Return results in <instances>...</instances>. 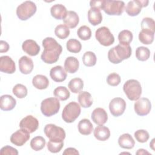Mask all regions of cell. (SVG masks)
I'll return each mask as SVG.
<instances>
[{"instance_id": "6da1fadb", "label": "cell", "mask_w": 155, "mask_h": 155, "mask_svg": "<svg viewBox=\"0 0 155 155\" xmlns=\"http://www.w3.org/2000/svg\"><path fill=\"white\" fill-rule=\"evenodd\" d=\"M42 44L44 50L41 56V59L48 64L56 62L62 53V46L51 37H47L44 39Z\"/></svg>"}, {"instance_id": "7a4b0ae2", "label": "cell", "mask_w": 155, "mask_h": 155, "mask_svg": "<svg viewBox=\"0 0 155 155\" xmlns=\"http://www.w3.org/2000/svg\"><path fill=\"white\" fill-rule=\"evenodd\" d=\"M131 54V48L130 45L118 44L109 50L108 59L113 64H117L123 60L128 59Z\"/></svg>"}, {"instance_id": "3957f363", "label": "cell", "mask_w": 155, "mask_h": 155, "mask_svg": "<svg viewBox=\"0 0 155 155\" xmlns=\"http://www.w3.org/2000/svg\"><path fill=\"white\" fill-rule=\"evenodd\" d=\"M123 90L130 101H137L142 94L140 82L136 79H129L124 84Z\"/></svg>"}, {"instance_id": "277c9868", "label": "cell", "mask_w": 155, "mask_h": 155, "mask_svg": "<svg viewBox=\"0 0 155 155\" xmlns=\"http://www.w3.org/2000/svg\"><path fill=\"white\" fill-rule=\"evenodd\" d=\"M81 111V107L77 102H70L63 109L62 118L66 123H72L79 117Z\"/></svg>"}, {"instance_id": "5b68a950", "label": "cell", "mask_w": 155, "mask_h": 155, "mask_svg": "<svg viewBox=\"0 0 155 155\" xmlns=\"http://www.w3.org/2000/svg\"><path fill=\"white\" fill-rule=\"evenodd\" d=\"M60 102L56 97H48L44 99L41 104V111L46 117H50L58 113Z\"/></svg>"}, {"instance_id": "8992f818", "label": "cell", "mask_w": 155, "mask_h": 155, "mask_svg": "<svg viewBox=\"0 0 155 155\" xmlns=\"http://www.w3.org/2000/svg\"><path fill=\"white\" fill-rule=\"evenodd\" d=\"M125 8V3L122 1L103 0L101 9L108 15L119 16L122 14Z\"/></svg>"}, {"instance_id": "52a82bcc", "label": "cell", "mask_w": 155, "mask_h": 155, "mask_svg": "<svg viewBox=\"0 0 155 155\" xmlns=\"http://www.w3.org/2000/svg\"><path fill=\"white\" fill-rule=\"evenodd\" d=\"M36 10L37 7L35 3L31 1H26L18 6L16 15L21 21H26L31 18Z\"/></svg>"}, {"instance_id": "ba28073f", "label": "cell", "mask_w": 155, "mask_h": 155, "mask_svg": "<svg viewBox=\"0 0 155 155\" xmlns=\"http://www.w3.org/2000/svg\"><path fill=\"white\" fill-rule=\"evenodd\" d=\"M44 132L50 140L53 141H64L66 136L62 128L53 124H47L44 127Z\"/></svg>"}, {"instance_id": "9c48e42d", "label": "cell", "mask_w": 155, "mask_h": 155, "mask_svg": "<svg viewBox=\"0 0 155 155\" xmlns=\"http://www.w3.org/2000/svg\"><path fill=\"white\" fill-rule=\"evenodd\" d=\"M95 38L102 45L108 47L114 42V37L107 27H101L97 28L95 32Z\"/></svg>"}, {"instance_id": "30bf717a", "label": "cell", "mask_w": 155, "mask_h": 155, "mask_svg": "<svg viewBox=\"0 0 155 155\" xmlns=\"http://www.w3.org/2000/svg\"><path fill=\"white\" fill-rule=\"evenodd\" d=\"M149 1L147 0H133L128 2L125 8L126 13L130 16H135L138 15L142 7L148 5Z\"/></svg>"}, {"instance_id": "8fae6325", "label": "cell", "mask_w": 155, "mask_h": 155, "mask_svg": "<svg viewBox=\"0 0 155 155\" xmlns=\"http://www.w3.org/2000/svg\"><path fill=\"white\" fill-rule=\"evenodd\" d=\"M126 108V102L121 97L113 98L109 104V109L111 114L114 117L121 116Z\"/></svg>"}, {"instance_id": "7c38bea8", "label": "cell", "mask_w": 155, "mask_h": 155, "mask_svg": "<svg viewBox=\"0 0 155 155\" xmlns=\"http://www.w3.org/2000/svg\"><path fill=\"white\" fill-rule=\"evenodd\" d=\"M134 109L136 113L140 116H146L151 111V104L150 101L146 97L138 99L134 104Z\"/></svg>"}, {"instance_id": "4fadbf2b", "label": "cell", "mask_w": 155, "mask_h": 155, "mask_svg": "<svg viewBox=\"0 0 155 155\" xmlns=\"http://www.w3.org/2000/svg\"><path fill=\"white\" fill-rule=\"evenodd\" d=\"M19 127L21 129L25 130L30 133H32L38 128L39 121L34 116L28 115L20 121Z\"/></svg>"}, {"instance_id": "5bb4252c", "label": "cell", "mask_w": 155, "mask_h": 155, "mask_svg": "<svg viewBox=\"0 0 155 155\" xmlns=\"http://www.w3.org/2000/svg\"><path fill=\"white\" fill-rule=\"evenodd\" d=\"M30 139V133L27 131L20 129L13 133L10 136V142L15 145L21 147Z\"/></svg>"}, {"instance_id": "9a60e30c", "label": "cell", "mask_w": 155, "mask_h": 155, "mask_svg": "<svg viewBox=\"0 0 155 155\" xmlns=\"http://www.w3.org/2000/svg\"><path fill=\"white\" fill-rule=\"evenodd\" d=\"M0 71L7 74L15 73L16 65L10 56H2L0 58Z\"/></svg>"}, {"instance_id": "2e32d148", "label": "cell", "mask_w": 155, "mask_h": 155, "mask_svg": "<svg viewBox=\"0 0 155 155\" xmlns=\"http://www.w3.org/2000/svg\"><path fill=\"white\" fill-rule=\"evenodd\" d=\"M22 50L31 56H35L38 54L40 51V47L36 42L32 39L25 40L22 45Z\"/></svg>"}, {"instance_id": "e0dca14e", "label": "cell", "mask_w": 155, "mask_h": 155, "mask_svg": "<svg viewBox=\"0 0 155 155\" xmlns=\"http://www.w3.org/2000/svg\"><path fill=\"white\" fill-rule=\"evenodd\" d=\"M92 120L98 125L105 124L108 120V114L102 108H95L91 113Z\"/></svg>"}, {"instance_id": "ac0fdd59", "label": "cell", "mask_w": 155, "mask_h": 155, "mask_svg": "<svg viewBox=\"0 0 155 155\" xmlns=\"http://www.w3.org/2000/svg\"><path fill=\"white\" fill-rule=\"evenodd\" d=\"M18 63L19 71L22 74H28L32 71L34 67V64L32 59L30 58L27 56H23L19 59Z\"/></svg>"}, {"instance_id": "d6986e66", "label": "cell", "mask_w": 155, "mask_h": 155, "mask_svg": "<svg viewBox=\"0 0 155 155\" xmlns=\"http://www.w3.org/2000/svg\"><path fill=\"white\" fill-rule=\"evenodd\" d=\"M50 76L52 80L56 82H61L64 81L67 76L65 70L61 65H57L51 68L50 71Z\"/></svg>"}, {"instance_id": "ffe728a7", "label": "cell", "mask_w": 155, "mask_h": 155, "mask_svg": "<svg viewBox=\"0 0 155 155\" xmlns=\"http://www.w3.org/2000/svg\"><path fill=\"white\" fill-rule=\"evenodd\" d=\"M16 99L9 94H4L1 96L0 108L3 111H10L16 106Z\"/></svg>"}, {"instance_id": "44dd1931", "label": "cell", "mask_w": 155, "mask_h": 155, "mask_svg": "<svg viewBox=\"0 0 155 155\" xmlns=\"http://www.w3.org/2000/svg\"><path fill=\"white\" fill-rule=\"evenodd\" d=\"M87 16L88 22L94 26L99 25L102 21L101 10L96 7H91L88 10Z\"/></svg>"}, {"instance_id": "7402d4cb", "label": "cell", "mask_w": 155, "mask_h": 155, "mask_svg": "<svg viewBox=\"0 0 155 155\" xmlns=\"http://www.w3.org/2000/svg\"><path fill=\"white\" fill-rule=\"evenodd\" d=\"M51 16L56 19H64L67 13L66 7L62 4H56L53 5L50 8Z\"/></svg>"}, {"instance_id": "603a6c76", "label": "cell", "mask_w": 155, "mask_h": 155, "mask_svg": "<svg viewBox=\"0 0 155 155\" xmlns=\"http://www.w3.org/2000/svg\"><path fill=\"white\" fill-rule=\"evenodd\" d=\"M64 25L70 28H75L79 22L78 15L74 11H68L65 18L63 19Z\"/></svg>"}, {"instance_id": "cb8c5ba5", "label": "cell", "mask_w": 155, "mask_h": 155, "mask_svg": "<svg viewBox=\"0 0 155 155\" xmlns=\"http://www.w3.org/2000/svg\"><path fill=\"white\" fill-rule=\"evenodd\" d=\"M93 133L95 138L101 141H105L108 139L110 136V131L109 128L103 125L96 127Z\"/></svg>"}, {"instance_id": "d4e9b609", "label": "cell", "mask_w": 155, "mask_h": 155, "mask_svg": "<svg viewBox=\"0 0 155 155\" xmlns=\"http://www.w3.org/2000/svg\"><path fill=\"white\" fill-rule=\"evenodd\" d=\"M79 67V62L75 57L69 56L65 60L64 68L67 73H74L78 71Z\"/></svg>"}, {"instance_id": "484cf974", "label": "cell", "mask_w": 155, "mask_h": 155, "mask_svg": "<svg viewBox=\"0 0 155 155\" xmlns=\"http://www.w3.org/2000/svg\"><path fill=\"white\" fill-rule=\"evenodd\" d=\"M118 144L122 148L131 149L134 147L135 142L130 134L125 133L119 136L118 139Z\"/></svg>"}, {"instance_id": "4316f807", "label": "cell", "mask_w": 155, "mask_h": 155, "mask_svg": "<svg viewBox=\"0 0 155 155\" xmlns=\"http://www.w3.org/2000/svg\"><path fill=\"white\" fill-rule=\"evenodd\" d=\"M32 84L37 89L44 90L46 89L49 85L48 78L42 74H37L33 77L32 79Z\"/></svg>"}, {"instance_id": "83f0119b", "label": "cell", "mask_w": 155, "mask_h": 155, "mask_svg": "<svg viewBox=\"0 0 155 155\" xmlns=\"http://www.w3.org/2000/svg\"><path fill=\"white\" fill-rule=\"evenodd\" d=\"M79 132L82 135H89L93 131V125L89 119L81 120L78 125Z\"/></svg>"}, {"instance_id": "f1b7e54d", "label": "cell", "mask_w": 155, "mask_h": 155, "mask_svg": "<svg viewBox=\"0 0 155 155\" xmlns=\"http://www.w3.org/2000/svg\"><path fill=\"white\" fill-rule=\"evenodd\" d=\"M78 102L83 108H88L93 104V99L90 93L84 91H81L78 96Z\"/></svg>"}, {"instance_id": "f546056e", "label": "cell", "mask_w": 155, "mask_h": 155, "mask_svg": "<svg viewBox=\"0 0 155 155\" xmlns=\"http://www.w3.org/2000/svg\"><path fill=\"white\" fill-rule=\"evenodd\" d=\"M154 32L148 30H142L139 33V39L145 45L151 44L154 41Z\"/></svg>"}, {"instance_id": "4dcf8cb0", "label": "cell", "mask_w": 155, "mask_h": 155, "mask_svg": "<svg viewBox=\"0 0 155 155\" xmlns=\"http://www.w3.org/2000/svg\"><path fill=\"white\" fill-rule=\"evenodd\" d=\"M68 88L73 93H80L84 87V82L79 78H75L71 79L68 83Z\"/></svg>"}, {"instance_id": "1f68e13d", "label": "cell", "mask_w": 155, "mask_h": 155, "mask_svg": "<svg viewBox=\"0 0 155 155\" xmlns=\"http://www.w3.org/2000/svg\"><path fill=\"white\" fill-rule=\"evenodd\" d=\"M133 38V33L128 30H124L119 32L118 35V40L120 44L130 45Z\"/></svg>"}, {"instance_id": "d6a6232c", "label": "cell", "mask_w": 155, "mask_h": 155, "mask_svg": "<svg viewBox=\"0 0 155 155\" xmlns=\"http://www.w3.org/2000/svg\"><path fill=\"white\" fill-rule=\"evenodd\" d=\"M53 94L56 98L61 101H66L70 96L68 90L64 86H59L56 88L53 91Z\"/></svg>"}, {"instance_id": "836d02e7", "label": "cell", "mask_w": 155, "mask_h": 155, "mask_svg": "<svg viewBox=\"0 0 155 155\" xmlns=\"http://www.w3.org/2000/svg\"><path fill=\"white\" fill-rule=\"evenodd\" d=\"M45 143V140L43 137L38 136L31 139L30 142V147L33 150L38 151L44 148Z\"/></svg>"}, {"instance_id": "e575fe53", "label": "cell", "mask_w": 155, "mask_h": 155, "mask_svg": "<svg viewBox=\"0 0 155 155\" xmlns=\"http://www.w3.org/2000/svg\"><path fill=\"white\" fill-rule=\"evenodd\" d=\"M66 47L68 51L73 53H79L82 48L81 43L76 39H70L67 42Z\"/></svg>"}, {"instance_id": "d590c367", "label": "cell", "mask_w": 155, "mask_h": 155, "mask_svg": "<svg viewBox=\"0 0 155 155\" xmlns=\"http://www.w3.org/2000/svg\"><path fill=\"white\" fill-rule=\"evenodd\" d=\"M97 58L96 54L90 51H86L82 56V62L87 67H93L96 64Z\"/></svg>"}, {"instance_id": "8d00e7d4", "label": "cell", "mask_w": 155, "mask_h": 155, "mask_svg": "<svg viewBox=\"0 0 155 155\" xmlns=\"http://www.w3.org/2000/svg\"><path fill=\"white\" fill-rule=\"evenodd\" d=\"M150 56V50L145 47L140 46L136 48V57L140 61H145L149 59Z\"/></svg>"}, {"instance_id": "74e56055", "label": "cell", "mask_w": 155, "mask_h": 155, "mask_svg": "<svg viewBox=\"0 0 155 155\" xmlns=\"http://www.w3.org/2000/svg\"><path fill=\"white\" fill-rule=\"evenodd\" d=\"M70 30L68 27L64 24H59L57 25L54 29L55 35L59 39H64L70 35Z\"/></svg>"}, {"instance_id": "f35d334b", "label": "cell", "mask_w": 155, "mask_h": 155, "mask_svg": "<svg viewBox=\"0 0 155 155\" xmlns=\"http://www.w3.org/2000/svg\"><path fill=\"white\" fill-rule=\"evenodd\" d=\"M77 35L81 39L87 41L90 39L91 36V31L89 27L87 25H82L78 28Z\"/></svg>"}, {"instance_id": "ab89813d", "label": "cell", "mask_w": 155, "mask_h": 155, "mask_svg": "<svg viewBox=\"0 0 155 155\" xmlns=\"http://www.w3.org/2000/svg\"><path fill=\"white\" fill-rule=\"evenodd\" d=\"M13 93L18 98H24L27 95V89L26 87L22 84H18L13 88Z\"/></svg>"}, {"instance_id": "60d3db41", "label": "cell", "mask_w": 155, "mask_h": 155, "mask_svg": "<svg viewBox=\"0 0 155 155\" xmlns=\"http://www.w3.org/2000/svg\"><path fill=\"white\" fill-rule=\"evenodd\" d=\"M64 147L63 141H53L49 140L47 143V149L53 153L59 152Z\"/></svg>"}, {"instance_id": "b9f144b4", "label": "cell", "mask_w": 155, "mask_h": 155, "mask_svg": "<svg viewBox=\"0 0 155 155\" xmlns=\"http://www.w3.org/2000/svg\"><path fill=\"white\" fill-rule=\"evenodd\" d=\"M142 30H148L152 31H155V22L153 18L146 17L141 22Z\"/></svg>"}, {"instance_id": "7bdbcfd3", "label": "cell", "mask_w": 155, "mask_h": 155, "mask_svg": "<svg viewBox=\"0 0 155 155\" xmlns=\"http://www.w3.org/2000/svg\"><path fill=\"white\" fill-rule=\"evenodd\" d=\"M134 136L136 140L140 143H145L147 142L150 137L148 132L145 130H138L136 131Z\"/></svg>"}, {"instance_id": "ee69618b", "label": "cell", "mask_w": 155, "mask_h": 155, "mask_svg": "<svg viewBox=\"0 0 155 155\" xmlns=\"http://www.w3.org/2000/svg\"><path fill=\"white\" fill-rule=\"evenodd\" d=\"M121 81L120 76L116 73H111L107 78V82L108 85L115 87L118 85Z\"/></svg>"}, {"instance_id": "f6af8a7d", "label": "cell", "mask_w": 155, "mask_h": 155, "mask_svg": "<svg viewBox=\"0 0 155 155\" xmlns=\"http://www.w3.org/2000/svg\"><path fill=\"white\" fill-rule=\"evenodd\" d=\"M0 154L1 155H4V154L18 155V151L16 148L13 147L9 145H6L1 149Z\"/></svg>"}, {"instance_id": "bcb514c9", "label": "cell", "mask_w": 155, "mask_h": 155, "mask_svg": "<svg viewBox=\"0 0 155 155\" xmlns=\"http://www.w3.org/2000/svg\"><path fill=\"white\" fill-rule=\"evenodd\" d=\"M9 50V45L5 41L1 40L0 41V52L1 53H5L8 51Z\"/></svg>"}, {"instance_id": "7dc6e473", "label": "cell", "mask_w": 155, "mask_h": 155, "mask_svg": "<svg viewBox=\"0 0 155 155\" xmlns=\"http://www.w3.org/2000/svg\"><path fill=\"white\" fill-rule=\"evenodd\" d=\"M63 154L64 155H69V154H79V153L78 151V150L74 148H72V147H70V148H66L64 151L63 152Z\"/></svg>"}, {"instance_id": "c3c4849f", "label": "cell", "mask_w": 155, "mask_h": 155, "mask_svg": "<svg viewBox=\"0 0 155 155\" xmlns=\"http://www.w3.org/2000/svg\"><path fill=\"white\" fill-rule=\"evenodd\" d=\"M103 3V0L100 1H91L90 2V5L91 7H96L99 9H101Z\"/></svg>"}, {"instance_id": "681fc988", "label": "cell", "mask_w": 155, "mask_h": 155, "mask_svg": "<svg viewBox=\"0 0 155 155\" xmlns=\"http://www.w3.org/2000/svg\"><path fill=\"white\" fill-rule=\"evenodd\" d=\"M136 154H150L151 155V154L149 152H148L146 150H144V149H142V148L139 149L137 151V152L136 153Z\"/></svg>"}, {"instance_id": "f907efd6", "label": "cell", "mask_w": 155, "mask_h": 155, "mask_svg": "<svg viewBox=\"0 0 155 155\" xmlns=\"http://www.w3.org/2000/svg\"><path fill=\"white\" fill-rule=\"evenodd\" d=\"M154 140H155L154 139H153L152 140H151V142L150 143V147L151 148L153 151H154Z\"/></svg>"}]
</instances>
